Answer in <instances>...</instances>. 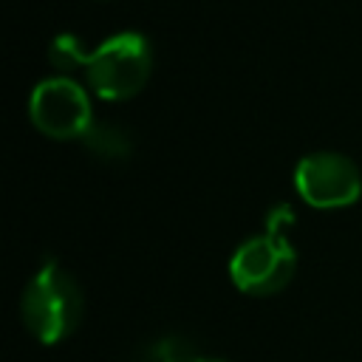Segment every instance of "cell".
Segmentation results:
<instances>
[{
  "instance_id": "cell-1",
  "label": "cell",
  "mask_w": 362,
  "mask_h": 362,
  "mask_svg": "<svg viewBox=\"0 0 362 362\" xmlns=\"http://www.w3.org/2000/svg\"><path fill=\"white\" fill-rule=\"evenodd\" d=\"M85 311L82 288L57 260H45L23 288L20 314L28 334L42 345L68 339Z\"/></svg>"
},
{
  "instance_id": "cell-2",
  "label": "cell",
  "mask_w": 362,
  "mask_h": 362,
  "mask_svg": "<svg viewBox=\"0 0 362 362\" xmlns=\"http://www.w3.org/2000/svg\"><path fill=\"white\" fill-rule=\"evenodd\" d=\"M150 62L153 54L144 34L122 31L90 51L85 74L90 88L102 99H127L144 88L150 76Z\"/></svg>"
},
{
  "instance_id": "cell-3",
  "label": "cell",
  "mask_w": 362,
  "mask_h": 362,
  "mask_svg": "<svg viewBox=\"0 0 362 362\" xmlns=\"http://www.w3.org/2000/svg\"><path fill=\"white\" fill-rule=\"evenodd\" d=\"M297 269V252L280 232H263L249 240H243L232 260H229V277L232 283L252 297L277 294L288 286Z\"/></svg>"
},
{
  "instance_id": "cell-4",
  "label": "cell",
  "mask_w": 362,
  "mask_h": 362,
  "mask_svg": "<svg viewBox=\"0 0 362 362\" xmlns=\"http://www.w3.org/2000/svg\"><path fill=\"white\" fill-rule=\"evenodd\" d=\"M31 122L51 139H82L93 124V107L82 85L71 76H48L28 99Z\"/></svg>"
},
{
  "instance_id": "cell-5",
  "label": "cell",
  "mask_w": 362,
  "mask_h": 362,
  "mask_svg": "<svg viewBox=\"0 0 362 362\" xmlns=\"http://www.w3.org/2000/svg\"><path fill=\"white\" fill-rule=\"evenodd\" d=\"M297 192L305 204L320 209L351 206L362 195V173L359 167L334 150H317L300 158L294 170Z\"/></svg>"
},
{
  "instance_id": "cell-6",
  "label": "cell",
  "mask_w": 362,
  "mask_h": 362,
  "mask_svg": "<svg viewBox=\"0 0 362 362\" xmlns=\"http://www.w3.org/2000/svg\"><path fill=\"white\" fill-rule=\"evenodd\" d=\"M82 141H85V147L90 153H96L105 161H122L133 150L130 136L119 124H110V122H93L88 127V133L82 136Z\"/></svg>"
},
{
  "instance_id": "cell-7",
  "label": "cell",
  "mask_w": 362,
  "mask_h": 362,
  "mask_svg": "<svg viewBox=\"0 0 362 362\" xmlns=\"http://www.w3.org/2000/svg\"><path fill=\"white\" fill-rule=\"evenodd\" d=\"M198 359H201L198 348L178 334H167L156 339L141 356V362H198Z\"/></svg>"
},
{
  "instance_id": "cell-8",
  "label": "cell",
  "mask_w": 362,
  "mask_h": 362,
  "mask_svg": "<svg viewBox=\"0 0 362 362\" xmlns=\"http://www.w3.org/2000/svg\"><path fill=\"white\" fill-rule=\"evenodd\" d=\"M90 51H85V42L76 34H59L51 45H48V62L57 71H71L79 65H88Z\"/></svg>"
},
{
  "instance_id": "cell-9",
  "label": "cell",
  "mask_w": 362,
  "mask_h": 362,
  "mask_svg": "<svg viewBox=\"0 0 362 362\" xmlns=\"http://www.w3.org/2000/svg\"><path fill=\"white\" fill-rule=\"evenodd\" d=\"M294 223V212L288 209V204H277L272 212H269V232H280L283 235V226Z\"/></svg>"
},
{
  "instance_id": "cell-10",
  "label": "cell",
  "mask_w": 362,
  "mask_h": 362,
  "mask_svg": "<svg viewBox=\"0 0 362 362\" xmlns=\"http://www.w3.org/2000/svg\"><path fill=\"white\" fill-rule=\"evenodd\" d=\"M198 362H226V359H221V356H201Z\"/></svg>"
}]
</instances>
